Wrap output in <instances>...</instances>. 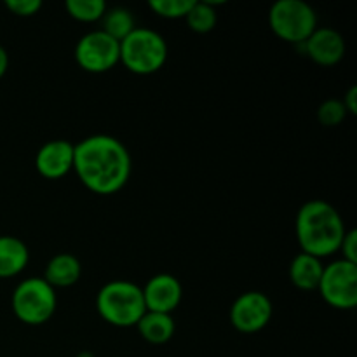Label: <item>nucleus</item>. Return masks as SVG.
<instances>
[{
    "mask_svg": "<svg viewBox=\"0 0 357 357\" xmlns=\"http://www.w3.org/2000/svg\"><path fill=\"white\" fill-rule=\"evenodd\" d=\"M73 171L91 192L112 195L124 188L131 176V155L114 136H87L75 145Z\"/></svg>",
    "mask_w": 357,
    "mask_h": 357,
    "instance_id": "nucleus-1",
    "label": "nucleus"
},
{
    "mask_svg": "<svg viewBox=\"0 0 357 357\" xmlns=\"http://www.w3.org/2000/svg\"><path fill=\"white\" fill-rule=\"evenodd\" d=\"M295 232L303 253L323 260L338 253L347 229L335 206L314 199L305 202L296 213Z\"/></svg>",
    "mask_w": 357,
    "mask_h": 357,
    "instance_id": "nucleus-2",
    "label": "nucleus"
},
{
    "mask_svg": "<svg viewBox=\"0 0 357 357\" xmlns=\"http://www.w3.org/2000/svg\"><path fill=\"white\" fill-rule=\"evenodd\" d=\"M96 309L101 319L115 328H136L146 312L142 288L126 279H115L101 286L96 296Z\"/></svg>",
    "mask_w": 357,
    "mask_h": 357,
    "instance_id": "nucleus-3",
    "label": "nucleus"
},
{
    "mask_svg": "<svg viewBox=\"0 0 357 357\" xmlns=\"http://www.w3.org/2000/svg\"><path fill=\"white\" fill-rule=\"evenodd\" d=\"M167 61L166 38L150 28H135L121 42V63L136 75H152Z\"/></svg>",
    "mask_w": 357,
    "mask_h": 357,
    "instance_id": "nucleus-4",
    "label": "nucleus"
},
{
    "mask_svg": "<svg viewBox=\"0 0 357 357\" xmlns=\"http://www.w3.org/2000/svg\"><path fill=\"white\" fill-rule=\"evenodd\" d=\"M13 312L28 326H40L51 321L58 307L56 289L42 278H28L14 288L10 298Z\"/></svg>",
    "mask_w": 357,
    "mask_h": 357,
    "instance_id": "nucleus-5",
    "label": "nucleus"
},
{
    "mask_svg": "<svg viewBox=\"0 0 357 357\" xmlns=\"http://www.w3.org/2000/svg\"><path fill=\"white\" fill-rule=\"evenodd\" d=\"M268 26L281 40L300 45L317 28V14L303 0H278L268 10Z\"/></svg>",
    "mask_w": 357,
    "mask_h": 357,
    "instance_id": "nucleus-6",
    "label": "nucleus"
},
{
    "mask_svg": "<svg viewBox=\"0 0 357 357\" xmlns=\"http://www.w3.org/2000/svg\"><path fill=\"white\" fill-rule=\"evenodd\" d=\"M317 291L324 302L338 310H352L357 307V264L335 260L323 271Z\"/></svg>",
    "mask_w": 357,
    "mask_h": 357,
    "instance_id": "nucleus-7",
    "label": "nucleus"
},
{
    "mask_svg": "<svg viewBox=\"0 0 357 357\" xmlns=\"http://www.w3.org/2000/svg\"><path fill=\"white\" fill-rule=\"evenodd\" d=\"M75 61L89 73H105L121 63V44L101 30H94L79 38Z\"/></svg>",
    "mask_w": 357,
    "mask_h": 357,
    "instance_id": "nucleus-8",
    "label": "nucleus"
},
{
    "mask_svg": "<svg viewBox=\"0 0 357 357\" xmlns=\"http://www.w3.org/2000/svg\"><path fill=\"white\" fill-rule=\"evenodd\" d=\"M272 314L274 305L265 293L246 291L230 307V323L244 335L258 333L271 323Z\"/></svg>",
    "mask_w": 357,
    "mask_h": 357,
    "instance_id": "nucleus-9",
    "label": "nucleus"
},
{
    "mask_svg": "<svg viewBox=\"0 0 357 357\" xmlns=\"http://www.w3.org/2000/svg\"><path fill=\"white\" fill-rule=\"evenodd\" d=\"M143 300L149 312L173 314L178 309L183 296L180 281L171 274H157L149 279L142 288Z\"/></svg>",
    "mask_w": 357,
    "mask_h": 357,
    "instance_id": "nucleus-10",
    "label": "nucleus"
},
{
    "mask_svg": "<svg viewBox=\"0 0 357 357\" xmlns=\"http://www.w3.org/2000/svg\"><path fill=\"white\" fill-rule=\"evenodd\" d=\"M75 145L68 139H51L38 149L35 155V167L38 174L47 180H59L73 171Z\"/></svg>",
    "mask_w": 357,
    "mask_h": 357,
    "instance_id": "nucleus-11",
    "label": "nucleus"
},
{
    "mask_svg": "<svg viewBox=\"0 0 357 357\" xmlns=\"http://www.w3.org/2000/svg\"><path fill=\"white\" fill-rule=\"evenodd\" d=\"M303 51L321 66H333L345 56V38L333 28H316L303 44Z\"/></svg>",
    "mask_w": 357,
    "mask_h": 357,
    "instance_id": "nucleus-12",
    "label": "nucleus"
},
{
    "mask_svg": "<svg viewBox=\"0 0 357 357\" xmlns=\"http://www.w3.org/2000/svg\"><path fill=\"white\" fill-rule=\"evenodd\" d=\"M80 275H82V265L79 258L70 253H59L47 261L42 279L56 289L77 284Z\"/></svg>",
    "mask_w": 357,
    "mask_h": 357,
    "instance_id": "nucleus-13",
    "label": "nucleus"
},
{
    "mask_svg": "<svg viewBox=\"0 0 357 357\" xmlns=\"http://www.w3.org/2000/svg\"><path fill=\"white\" fill-rule=\"evenodd\" d=\"M30 261L28 246L14 236H0V279L21 274Z\"/></svg>",
    "mask_w": 357,
    "mask_h": 357,
    "instance_id": "nucleus-14",
    "label": "nucleus"
},
{
    "mask_svg": "<svg viewBox=\"0 0 357 357\" xmlns=\"http://www.w3.org/2000/svg\"><path fill=\"white\" fill-rule=\"evenodd\" d=\"M323 271L324 265L319 258L300 251L293 258L291 265H289V279H291V282L298 289L314 291L319 286L321 278H323Z\"/></svg>",
    "mask_w": 357,
    "mask_h": 357,
    "instance_id": "nucleus-15",
    "label": "nucleus"
},
{
    "mask_svg": "<svg viewBox=\"0 0 357 357\" xmlns=\"http://www.w3.org/2000/svg\"><path fill=\"white\" fill-rule=\"evenodd\" d=\"M136 328H138V333L142 335L145 342L153 345H162L173 338L176 324H174L173 316H169V314L149 312L146 310L142 319L138 321Z\"/></svg>",
    "mask_w": 357,
    "mask_h": 357,
    "instance_id": "nucleus-16",
    "label": "nucleus"
},
{
    "mask_svg": "<svg viewBox=\"0 0 357 357\" xmlns=\"http://www.w3.org/2000/svg\"><path fill=\"white\" fill-rule=\"evenodd\" d=\"M101 23H103L101 31L110 35V37L114 38V40H117L119 44H121V42L136 28L135 16H132L131 10L126 9V7L107 9V13L101 17Z\"/></svg>",
    "mask_w": 357,
    "mask_h": 357,
    "instance_id": "nucleus-17",
    "label": "nucleus"
},
{
    "mask_svg": "<svg viewBox=\"0 0 357 357\" xmlns=\"http://www.w3.org/2000/svg\"><path fill=\"white\" fill-rule=\"evenodd\" d=\"M185 21H187L188 28L195 33H209L216 26V21H218L215 3L195 0L192 9L185 16Z\"/></svg>",
    "mask_w": 357,
    "mask_h": 357,
    "instance_id": "nucleus-18",
    "label": "nucleus"
},
{
    "mask_svg": "<svg viewBox=\"0 0 357 357\" xmlns=\"http://www.w3.org/2000/svg\"><path fill=\"white\" fill-rule=\"evenodd\" d=\"M65 9L75 21L96 23L107 13V3L103 0H66Z\"/></svg>",
    "mask_w": 357,
    "mask_h": 357,
    "instance_id": "nucleus-19",
    "label": "nucleus"
},
{
    "mask_svg": "<svg viewBox=\"0 0 357 357\" xmlns=\"http://www.w3.org/2000/svg\"><path fill=\"white\" fill-rule=\"evenodd\" d=\"M195 0H150L149 7L166 20H185Z\"/></svg>",
    "mask_w": 357,
    "mask_h": 357,
    "instance_id": "nucleus-20",
    "label": "nucleus"
},
{
    "mask_svg": "<svg viewBox=\"0 0 357 357\" xmlns=\"http://www.w3.org/2000/svg\"><path fill=\"white\" fill-rule=\"evenodd\" d=\"M345 119H347V110H345L342 100H337V98L323 101L319 108H317V121L324 128H337Z\"/></svg>",
    "mask_w": 357,
    "mask_h": 357,
    "instance_id": "nucleus-21",
    "label": "nucleus"
},
{
    "mask_svg": "<svg viewBox=\"0 0 357 357\" xmlns=\"http://www.w3.org/2000/svg\"><path fill=\"white\" fill-rule=\"evenodd\" d=\"M6 7L20 17H31L42 9L40 0H6Z\"/></svg>",
    "mask_w": 357,
    "mask_h": 357,
    "instance_id": "nucleus-22",
    "label": "nucleus"
},
{
    "mask_svg": "<svg viewBox=\"0 0 357 357\" xmlns=\"http://www.w3.org/2000/svg\"><path fill=\"white\" fill-rule=\"evenodd\" d=\"M342 260L351 261V264H357V232L354 229L347 230L342 239L340 250Z\"/></svg>",
    "mask_w": 357,
    "mask_h": 357,
    "instance_id": "nucleus-23",
    "label": "nucleus"
},
{
    "mask_svg": "<svg viewBox=\"0 0 357 357\" xmlns=\"http://www.w3.org/2000/svg\"><path fill=\"white\" fill-rule=\"evenodd\" d=\"M345 110H347V115H357V87L352 86L351 89L347 91V94L342 100Z\"/></svg>",
    "mask_w": 357,
    "mask_h": 357,
    "instance_id": "nucleus-24",
    "label": "nucleus"
},
{
    "mask_svg": "<svg viewBox=\"0 0 357 357\" xmlns=\"http://www.w3.org/2000/svg\"><path fill=\"white\" fill-rule=\"evenodd\" d=\"M7 68H9V54H7L6 49L0 45V79L6 75Z\"/></svg>",
    "mask_w": 357,
    "mask_h": 357,
    "instance_id": "nucleus-25",
    "label": "nucleus"
},
{
    "mask_svg": "<svg viewBox=\"0 0 357 357\" xmlns=\"http://www.w3.org/2000/svg\"><path fill=\"white\" fill-rule=\"evenodd\" d=\"M77 357H94V356L91 354V352H82V354H79Z\"/></svg>",
    "mask_w": 357,
    "mask_h": 357,
    "instance_id": "nucleus-26",
    "label": "nucleus"
}]
</instances>
